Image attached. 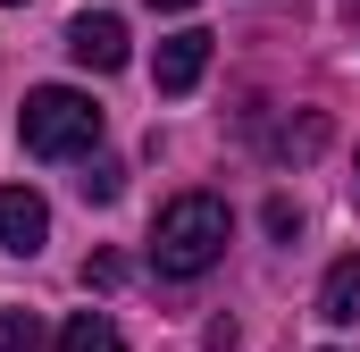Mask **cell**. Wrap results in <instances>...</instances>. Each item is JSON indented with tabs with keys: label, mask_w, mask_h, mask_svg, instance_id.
Listing matches in <instances>:
<instances>
[{
	"label": "cell",
	"mask_w": 360,
	"mask_h": 352,
	"mask_svg": "<svg viewBox=\"0 0 360 352\" xmlns=\"http://www.w3.org/2000/svg\"><path fill=\"white\" fill-rule=\"evenodd\" d=\"M226 235H235V210L218 193H176L151 227V268L160 277H210L226 260Z\"/></svg>",
	"instance_id": "6da1fadb"
},
{
	"label": "cell",
	"mask_w": 360,
	"mask_h": 352,
	"mask_svg": "<svg viewBox=\"0 0 360 352\" xmlns=\"http://www.w3.org/2000/svg\"><path fill=\"white\" fill-rule=\"evenodd\" d=\"M17 143L34 151V160H76L101 143V101L76 84H42L25 92V109H17Z\"/></svg>",
	"instance_id": "7a4b0ae2"
},
{
	"label": "cell",
	"mask_w": 360,
	"mask_h": 352,
	"mask_svg": "<svg viewBox=\"0 0 360 352\" xmlns=\"http://www.w3.org/2000/svg\"><path fill=\"white\" fill-rule=\"evenodd\" d=\"M42 244H51V201H42L34 184H0V252L34 260Z\"/></svg>",
	"instance_id": "3957f363"
},
{
	"label": "cell",
	"mask_w": 360,
	"mask_h": 352,
	"mask_svg": "<svg viewBox=\"0 0 360 352\" xmlns=\"http://www.w3.org/2000/svg\"><path fill=\"white\" fill-rule=\"evenodd\" d=\"M68 59H76V68H92V76H117V68H126V17H109V8H101V17H76V25H68Z\"/></svg>",
	"instance_id": "277c9868"
},
{
	"label": "cell",
	"mask_w": 360,
	"mask_h": 352,
	"mask_svg": "<svg viewBox=\"0 0 360 352\" xmlns=\"http://www.w3.org/2000/svg\"><path fill=\"white\" fill-rule=\"evenodd\" d=\"M201 68H210V34H168L160 59H151L160 92H193V84H201Z\"/></svg>",
	"instance_id": "5b68a950"
},
{
	"label": "cell",
	"mask_w": 360,
	"mask_h": 352,
	"mask_svg": "<svg viewBox=\"0 0 360 352\" xmlns=\"http://www.w3.org/2000/svg\"><path fill=\"white\" fill-rule=\"evenodd\" d=\"M319 319H327V327H352V319H360V252L327 268V285H319Z\"/></svg>",
	"instance_id": "8992f818"
},
{
	"label": "cell",
	"mask_w": 360,
	"mask_h": 352,
	"mask_svg": "<svg viewBox=\"0 0 360 352\" xmlns=\"http://www.w3.org/2000/svg\"><path fill=\"white\" fill-rule=\"evenodd\" d=\"M51 352H126V336H117L109 310H76V319L51 336Z\"/></svg>",
	"instance_id": "52a82bcc"
},
{
	"label": "cell",
	"mask_w": 360,
	"mask_h": 352,
	"mask_svg": "<svg viewBox=\"0 0 360 352\" xmlns=\"http://www.w3.org/2000/svg\"><path fill=\"white\" fill-rule=\"evenodd\" d=\"M0 352H42V319L34 310H0Z\"/></svg>",
	"instance_id": "ba28073f"
},
{
	"label": "cell",
	"mask_w": 360,
	"mask_h": 352,
	"mask_svg": "<svg viewBox=\"0 0 360 352\" xmlns=\"http://www.w3.org/2000/svg\"><path fill=\"white\" fill-rule=\"evenodd\" d=\"M76 184H84V201H117V193H126V168H117V160H92Z\"/></svg>",
	"instance_id": "9c48e42d"
},
{
	"label": "cell",
	"mask_w": 360,
	"mask_h": 352,
	"mask_svg": "<svg viewBox=\"0 0 360 352\" xmlns=\"http://www.w3.org/2000/svg\"><path fill=\"white\" fill-rule=\"evenodd\" d=\"M151 8H193V0H151Z\"/></svg>",
	"instance_id": "30bf717a"
},
{
	"label": "cell",
	"mask_w": 360,
	"mask_h": 352,
	"mask_svg": "<svg viewBox=\"0 0 360 352\" xmlns=\"http://www.w3.org/2000/svg\"><path fill=\"white\" fill-rule=\"evenodd\" d=\"M0 8H17V0H0Z\"/></svg>",
	"instance_id": "8fae6325"
}]
</instances>
